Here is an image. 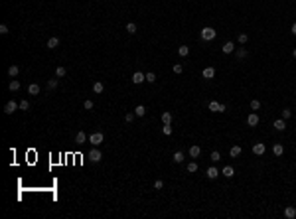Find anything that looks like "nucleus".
Instances as JSON below:
<instances>
[{"mask_svg":"<svg viewBox=\"0 0 296 219\" xmlns=\"http://www.w3.org/2000/svg\"><path fill=\"white\" fill-rule=\"evenodd\" d=\"M209 160H211V162H219V160H221V154H219L217 150H213V152H211V156H209Z\"/></svg>","mask_w":296,"mask_h":219,"instance_id":"34","label":"nucleus"},{"mask_svg":"<svg viewBox=\"0 0 296 219\" xmlns=\"http://www.w3.org/2000/svg\"><path fill=\"white\" fill-rule=\"evenodd\" d=\"M182 71H184V65H182V63H176V65H174V73H176V75H180Z\"/></svg>","mask_w":296,"mask_h":219,"instance_id":"40","label":"nucleus"},{"mask_svg":"<svg viewBox=\"0 0 296 219\" xmlns=\"http://www.w3.org/2000/svg\"><path fill=\"white\" fill-rule=\"evenodd\" d=\"M18 73H20V67L18 65H10V67H8V75H10V79H16V77H18Z\"/></svg>","mask_w":296,"mask_h":219,"instance_id":"14","label":"nucleus"},{"mask_svg":"<svg viewBox=\"0 0 296 219\" xmlns=\"http://www.w3.org/2000/svg\"><path fill=\"white\" fill-rule=\"evenodd\" d=\"M0 34H2V36L8 34V26H6V24H0Z\"/></svg>","mask_w":296,"mask_h":219,"instance_id":"44","label":"nucleus"},{"mask_svg":"<svg viewBox=\"0 0 296 219\" xmlns=\"http://www.w3.org/2000/svg\"><path fill=\"white\" fill-rule=\"evenodd\" d=\"M237 41H239L241 45H245V44L249 41V36H247V34H239V38H237Z\"/></svg>","mask_w":296,"mask_h":219,"instance_id":"32","label":"nucleus"},{"mask_svg":"<svg viewBox=\"0 0 296 219\" xmlns=\"http://www.w3.org/2000/svg\"><path fill=\"white\" fill-rule=\"evenodd\" d=\"M186 168H187V172H190V174H194V172H198V162H190Z\"/></svg>","mask_w":296,"mask_h":219,"instance_id":"33","label":"nucleus"},{"mask_svg":"<svg viewBox=\"0 0 296 219\" xmlns=\"http://www.w3.org/2000/svg\"><path fill=\"white\" fill-rule=\"evenodd\" d=\"M290 117H292V111H290V109H282V119H290Z\"/></svg>","mask_w":296,"mask_h":219,"instance_id":"39","label":"nucleus"},{"mask_svg":"<svg viewBox=\"0 0 296 219\" xmlns=\"http://www.w3.org/2000/svg\"><path fill=\"white\" fill-rule=\"evenodd\" d=\"M146 81L148 83H154V81H156V75H154V73H146Z\"/></svg>","mask_w":296,"mask_h":219,"instance_id":"43","label":"nucleus"},{"mask_svg":"<svg viewBox=\"0 0 296 219\" xmlns=\"http://www.w3.org/2000/svg\"><path fill=\"white\" fill-rule=\"evenodd\" d=\"M65 75H67V69H65L63 65H59V67H55V77H65Z\"/></svg>","mask_w":296,"mask_h":219,"instance_id":"24","label":"nucleus"},{"mask_svg":"<svg viewBox=\"0 0 296 219\" xmlns=\"http://www.w3.org/2000/svg\"><path fill=\"white\" fill-rule=\"evenodd\" d=\"M59 45V38H49L48 40V49H55Z\"/></svg>","mask_w":296,"mask_h":219,"instance_id":"18","label":"nucleus"},{"mask_svg":"<svg viewBox=\"0 0 296 219\" xmlns=\"http://www.w3.org/2000/svg\"><path fill=\"white\" fill-rule=\"evenodd\" d=\"M162 123H164V124H170V123H172V113H170V111H164V113H162Z\"/></svg>","mask_w":296,"mask_h":219,"instance_id":"21","label":"nucleus"},{"mask_svg":"<svg viewBox=\"0 0 296 219\" xmlns=\"http://www.w3.org/2000/svg\"><path fill=\"white\" fill-rule=\"evenodd\" d=\"M103 140H105V136H103V132H93L89 136V142L93 146H99V144H103Z\"/></svg>","mask_w":296,"mask_h":219,"instance_id":"2","label":"nucleus"},{"mask_svg":"<svg viewBox=\"0 0 296 219\" xmlns=\"http://www.w3.org/2000/svg\"><path fill=\"white\" fill-rule=\"evenodd\" d=\"M290 32H292V34H294V36H296V22L292 24V28H290Z\"/></svg>","mask_w":296,"mask_h":219,"instance_id":"45","label":"nucleus"},{"mask_svg":"<svg viewBox=\"0 0 296 219\" xmlns=\"http://www.w3.org/2000/svg\"><path fill=\"white\" fill-rule=\"evenodd\" d=\"M219 174H221V172H219V170H217L215 166H209V168H207V172H205V176H207L209 180H215V178H217Z\"/></svg>","mask_w":296,"mask_h":219,"instance_id":"7","label":"nucleus"},{"mask_svg":"<svg viewBox=\"0 0 296 219\" xmlns=\"http://www.w3.org/2000/svg\"><path fill=\"white\" fill-rule=\"evenodd\" d=\"M20 109H22V111H30V103H28L26 99L20 101Z\"/></svg>","mask_w":296,"mask_h":219,"instance_id":"38","label":"nucleus"},{"mask_svg":"<svg viewBox=\"0 0 296 219\" xmlns=\"http://www.w3.org/2000/svg\"><path fill=\"white\" fill-rule=\"evenodd\" d=\"M136 30H138V26H136L134 22H128V24H127V32H128V34H136Z\"/></svg>","mask_w":296,"mask_h":219,"instance_id":"30","label":"nucleus"},{"mask_svg":"<svg viewBox=\"0 0 296 219\" xmlns=\"http://www.w3.org/2000/svg\"><path fill=\"white\" fill-rule=\"evenodd\" d=\"M284 217H286V219H294V217H296V209L292 207V205H288V207L284 209Z\"/></svg>","mask_w":296,"mask_h":219,"instance_id":"15","label":"nucleus"},{"mask_svg":"<svg viewBox=\"0 0 296 219\" xmlns=\"http://www.w3.org/2000/svg\"><path fill=\"white\" fill-rule=\"evenodd\" d=\"M201 75H203V79H213L215 77V69L213 67H205V69L201 71Z\"/></svg>","mask_w":296,"mask_h":219,"instance_id":"12","label":"nucleus"},{"mask_svg":"<svg viewBox=\"0 0 296 219\" xmlns=\"http://www.w3.org/2000/svg\"><path fill=\"white\" fill-rule=\"evenodd\" d=\"M87 140H89V136H87V134L83 132V130H79V132L75 134V142H77V144H85Z\"/></svg>","mask_w":296,"mask_h":219,"instance_id":"9","label":"nucleus"},{"mask_svg":"<svg viewBox=\"0 0 296 219\" xmlns=\"http://www.w3.org/2000/svg\"><path fill=\"white\" fill-rule=\"evenodd\" d=\"M57 83H59V77H55V79H49V81H48V89H49V91H53V89L57 87Z\"/></svg>","mask_w":296,"mask_h":219,"instance_id":"29","label":"nucleus"},{"mask_svg":"<svg viewBox=\"0 0 296 219\" xmlns=\"http://www.w3.org/2000/svg\"><path fill=\"white\" fill-rule=\"evenodd\" d=\"M172 126H170V124H164V126H162V132H164L166 134V136H170V134H172Z\"/></svg>","mask_w":296,"mask_h":219,"instance_id":"36","label":"nucleus"},{"mask_svg":"<svg viewBox=\"0 0 296 219\" xmlns=\"http://www.w3.org/2000/svg\"><path fill=\"white\" fill-rule=\"evenodd\" d=\"M16 109H20V103H16V101H8V103L4 105V113H6V115H12Z\"/></svg>","mask_w":296,"mask_h":219,"instance_id":"5","label":"nucleus"},{"mask_svg":"<svg viewBox=\"0 0 296 219\" xmlns=\"http://www.w3.org/2000/svg\"><path fill=\"white\" fill-rule=\"evenodd\" d=\"M265 144H262V142H257L255 146H253V154H255V156H262V154H265Z\"/></svg>","mask_w":296,"mask_h":219,"instance_id":"8","label":"nucleus"},{"mask_svg":"<svg viewBox=\"0 0 296 219\" xmlns=\"http://www.w3.org/2000/svg\"><path fill=\"white\" fill-rule=\"evenodd\" d=\"M134 115L138 117V119H140V117H144V115H146V107H144V105H138V107L134 109Z\"/></svg>","mask_w":296,"mask_h":219,"instance_id":"23","label":"nucleus"},{"mask_svg":"<svg viewBox=\"0 0 296 219\" xmlns=\"http://www.w3.org/2000/svg\"><path fill=\"white\" fill-rule=\"evenodd\" d=\"M164 188V182H162V180H156V182H154V189H162Z\"/></svg>","mask_w":296,"mask_h":219,"instance_id":"42","label":"nucleus"},{"mask_svg":"<svg viewBox=\"0 0 296 219\" xmlns=\"http://www.w3.org/2000/svg\"><path fill=\"white\" fill-rule=\"evenodd\" d=\"M178 53H180L182 57H186L187 53H190V48H187V45H180V48H178Z\"/></svg>","mask_w":296,"mask_h":219,"instance_id":"31","label":"nucleus"},{"mask_svg":"<svg viewBox=\"0 0 296 219\" xmlns=\"http://www.w3.org/2000/svg\"><path fill=\"white\" fill-rule=\"evenodd\" d=\"M8 89H10L12 93H16V91L20 89V81H18V79H12V81L8 83Z\"/></svg>","mask_w":296,"mask_h":219,"instance_id":"17","label":"nucleus"},{"mask_svg":"<svg viewBox=\"0 0 296 219\" xmlns=\"http://www.w3.org/2000/svg\"><path fill=\"white\" fill-rule=\"evenodd\" d=\"M221 174L225 176V178H233V176H235V170H233V166H225L221 170Z\"/></svg>","mask_w":296,"mask_h":219,"instance_id":"16","label":"nucleus"},{"mask_svg":"<svg viewBox=\"0 0 296 219\" xmlns=\"http://www.w3.org/2000/svg\"><path fill=\"white\" fill-rule=\"evenodd\" d=\"M28 93L30 95H40V85H37V83H32V85L28 87Z\"/></svg>","mask_w":296,"mask_h":219,"instance_id":"25","label":"nucleus"},{"mask_svg":"<svg viewBox=\"0 0 296 219\" xmlns=\"http://www.w3.org/2000/svg\"><path fill=\"white\" fill-rule=\"evenodd\" d=\"M144 81H146V75H144L142 71H134V73H132V83H134V85H142Z\"/></svg>","mask_w":296,"mask_h":219,"instance_id":"3","label":"nucleus"},{"mask_svg":"<svg viewBox=\"0 0 296 219\" xmlns=\"http://www.w3.org/2000/svg\"><path fill=\"white\" fill-rule=\"evenodd\" d=\"M247 124L249 126H257L259 124V115H257V113H251V115L247 117Z\"/></svg>","mask_w":296,"mask_h":219,"instance_id":"10","label":"nucleus"},{"mask_svg":"<svg viewBox=\"0 0 296 219\" xmlns=\"http://www.w3.org/2000/svg\"><path fill=\"white\" fill-rule=\"evenodd\" d=\"M172 160H174L176 164H182V162L186 160V154L182 152V150H176V152H174V156H172Z\"/></svg>","mask_w":296,"mask_h":219,"instance_id":"11","label":"nucleus"},{"mask_svg":"<svg viewBox=\"0 0 296 219\" xmlns=\"http://www.w3.org/2000/svg\"><path fill=\"white\" fill-rule=\"evenodd\" d=\"M89 158H91V162L93 164H97V162H101V158H103V154H101V150H97V148H93L89 152Z\"/></svg>","mask_w":296,"mask_h":219,"instance_id":"6","label":"nucleus"},{"mask_svg":"<svg viewBox=\"0 0 296 219\" xmlns=\"http://www.w3.org/2000/svg\"><path fill=\"white\" fill-rule=\"evenodd\" d=\"M273 126H274L276 130H280V132H282V130L286 128V120H284V119H276V120L273 123Z\"/></svg>","mask_w":296,"mask_h":219,"instance_id":"13","label":"nucleus"},{"mask_svg":"<svg viewBox=\"0 0 296 219\" xmlns=\"http://www.w3.org/2000/svg\"><path fill=\"white\" fill-rule=\"evenodd\" d=\"M273 154H274V156H282V154H284V146H282V144H274L273 146Z\"/></svg>","mask_w":296,"mask_h":219,"instance_id":"19","label":"nucleus"},{"mask_svg":"<svg viewBox=\"0 0 296 219\" xmlns=\"http://www.w3.org/2000/svg\"><path fill=\"white\" fill-rule=\"evenodd\" d=\"M93 91H95L97 95H99V93H103V91H105V87H103V83H101V81H95V83H93Z\"/></svg>","mask_w":296,"mask_h":219,"instance_id":"28","label":"nucleus"},{"mask_svg":"<svg viewBox=\"0 0 296 219\" xmlns=\"http://www.w3.org/2000/svg\"><path fill=\"white\" fill-rule=\"evenodd\" d=\"M235 56H237V59H245V57L249 56V52H247L245 48H239V49L235 52Z\"/></svg>","mask_w":296,"mask_h":219,"instance_id":"22","label":"nucleus"},{"mask_svg":"<svg viewBox=\"0 0 296 219\" xmlns=\"http://www.w3.org/2000/svg\"><path fill=\"white\" fill-rule=\"evenodd\" d=\"M209 111H213V113H225V111H227V107H225L223 103L211 101V103H209Z\"/></svg>","mask_w":296,"mask_h":219,"instance_id":"4","label":"nucleus"},{"mask_svg":"<svg viewBox=\"0 0 296 219\" xmlns=\"http://www.w3.org/2000/svg\"><path fill=\"white\" fill-rule=\"evenodd\" d=\"M199 154H201V148H199V146H191L190 148V156L191 158H198Z\"/></svg>","mask_w":296,"mask_h":219,"instance_id":"27","label":"nucleus"},{"mask_svg":"<svg viewBox=\"0 0 296 219\" xmlns=\"http://www.w3.org/2000/svg\"><path fill=\"white\" fill-rule=\"evenodd\" d=\"M215 36H217V32H215L213 28H209V26L201 28V40H203V41H211V40H215Z\"/></svg>","mask_w":296,"mask_h":219,"instance_id":"1","label":"nucleus"},{"mask_svg":"<svg viewBox=\"0 0 296 219\" xmlns=\"http://www.w3.org/2000/svg\"><path fill=\"white\" fill-rule=\"evenodd\" d=\"M134 113H127V115H124V120H127V123H132V120H134Z\"/></svg>","mask_w":296,"mask_h":219,"instance_id":"41","label":"nucleus"},{"mask_svg":"<svg viewBox=\"0 0 296 219\" xmlns=\"http://www.w3.org/2000/svg\"><path fill=\"white\" fill-rule=\"evenodd\" d=\"M221 49H223V53H233V49H235V45H233V41H225Z\"/></svg>","mask_w":296,"mask_h":219,"instance_id":"20","label":"nucleus"},{"mask_svg":"<svg viewBox=\"0 0 296 219\" xmlns=\"http://www.w3.org/2000/svg\"><path fill=\"white\" fill-rule=\"evenodd\" d=\"M241 152H243V150H241V146H231V150H229V156L235 158V156H239Z\"/></svg>","mask_w":296,"mask_h":219,"instance_id":"26","label":"nucleus"},{"mask_svg":"<svg viewBox=\"0 0 296 219\" xmlns=\"http://www.w3.org/2000/svg\"><path fill=\"white\" fill-rule=\"evenodd\" d=\"M93 107H95V105H93V101H91V99H87L85 103H83V109H85V111H93Z\"/></svg>","mask_w":296,"mask_h":219,"instance_id":"35","label":"nucleus"},{"mask_svg":"<svg viewBox=\"0 0 296 219\" xmlns=\"http://www.w3.org/2000/svg\"><path fill=\"white\" fill-rule=\"evenodd\" d=\"M251 109H253V111H259V109H261V101L253 99V101H251Z\"/></svg>","mask_w":296,"mask_h":219,"instance_id":"37","label":"nucleus"},{"mask_svg":"<svg viewBox=\"0 0 296 219\" xmlns=\"http://www.w3.org/2000/svg\"><path fill=\"white\" fill-rule=\"evenodd\" d=\"M292 57H294V59H296V48L292 49Z\"/></svg>","mask_w":296,"mask_h":219,"instance_id":"46","label":"nucleus"}]
</instances>
